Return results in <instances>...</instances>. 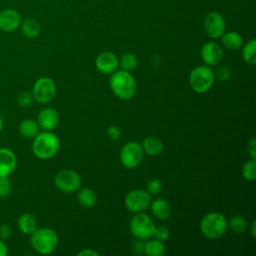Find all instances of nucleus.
<instances>
[{
  "label": "nucleus",
  "mask_w": 256,
  "mask_h": 256,
  "mask_svg": "<svg viewBox=\"0 0 256 256\" xmlns=\"http://www.w3.org/2000/svg\"><path fill=\"white\" fill-rule=\"evenodd\" d=\"M144 254L147 256H163L165 254V246L158 239L149 240L145 242Z\"/></svg>",
  "instance_id": "nucleus-23"
},
{
  "label": "nucleus",
  "mask_w": 256,
  "mask_h": 256,
  "mask_svg": "<svg viewBox=\"0 0 256 256\" xmlns=\"http://www.w3.org/2000/svg\"><path fill=\"white\" fill-rule=\"evenodd\" d=\"M33 96L32 93L29 92H22L17 96V104L21 107H29L33 103Z\"/></svg>",
  "instance_id": "nucleus-32"
},
{
  "label": "nucleus",
  "mask_w": 256,
  "mask_h": 256,
  "mask_svg": "<svg viewBox=\"0 0 256 256\" xmlns=\"http://www.w3.org/2000/svg\"><path fill=\"white\" fill-rule=\"evenodd\" d=\"M78 256H98L99 255V252H97L96 250H93V249H83L81 251H79L77 253Z\"/></svg>",
  "instance_id": "nucleus-38"
},
{
  "label": "nucleus",
  "mask_w": 256,
  "mask_h": 256,
  "mask_svg": "<svg viewBox=\"0 0 256 256\" xmlns=\"http://www.w3.org/2000/svg\"><path fill=\"white\" fill-rule=\"evenodd\" d=\"M151 195L143 189H134L127 193L124 205L127 210L133 213L144 212L150 205Z\"/></svg>",
  "instance_id": "nucleus-9"
},
{
  "label": "nucleus",
  "mask_w": 256,
  "mask_h": 256,
  "mask_svg": "<svg viewBox=\"0 0 256 256\" xmlns=\"http://www.w3.org/2000/svg\"><path fill=\"white\" fill-rule=\"evenodd\" d=\"M155 224L150 216L143 212L136 213L130 221V231L132 235L141 240L149 239L153 236Z\"/></svg>",
  "instance_id": "nucleus-6"
},
{
  "label": "nucleus",
  "mask_w": 256,
  "mask_h": 256,
  "mask_svg": "<svg viewBox=\"0 0 256 256\" xmlns=\"http://www.w3.org/2000/svg\"><path fill=\"white\" fill-rule=\"evenodd\" d=\"M144 151L140 143L136 141H130L126 143L120 151V162L128 169H134L140 165L143 160Z\"/></svg>",
  "instance_id": "nucleus-7"
},
{
  "label": "nucleus",
  "mask_w": 256,
  "mask_h": 256,
  "mask_svg": "<svg viewBox=\"0 0 256 256\" xmlns=\"http://www.w3.org/2000/svg\"><path fill=\"white\" fill-rule=\"evenodd\" d=\"M11 227L8 225V224H6V223H4V224H2V225H0V239L1 240H7L10 236H11Z\"/></svg>",
  "instance_id": "nucleus-36"
},
{
  "label": "nucleus",
  "mask_w": 256,
  "mask_h": 256,
  "mask_svg": "<svg viewBox=\"0 0 256 256\" xmlns=\"http://www.w3.org/2000/svg\"><path fill=\"white\" fill-rule=\"evenodd\" d=\"M149 207L152 215L159 220H166L171 214V206L164 198H156L150 202Z\"/></svg>",
  "instance_id": "nucleus-17"
},
{
  "label": "nucleus",
  "mask_w": 256,
  "mask_h": 256,
  "mask_svg": "<svg viewBox=\"0 0 256 256\" xmlns=\"http://www.w3.org/2000/svg\"><path fill=\"white\" fill-rule=\"evenodd\" d=\"M242 175L244 179L253 181L256 178V162L253 159L246 161L242 167Z\"/></svg>",
  "instance_id": "nucleus-28"
},
{
  "label": "nucleus",
  "mask_w": 256,
  "mask_h": 256,
  "mask_svg": "<svg viewBox=\"0 0 256 256\" xmlns=\"http://www.w3.org/2000/svg\"><path fill=\"white\" fill-rule=\"evenodd\" d=\"M227 227H229L236 234H242L247 230L248 222L243 216L234 215L227 221Z\"/></svg>",
  "instance_id": "nucleus-24"
},
{
  "label": "nucleus",
  "mask_w": 256,
  "mask_h": 256,
  "mask_svg": "<svg viewBox=\"0 0 256 256\" xmlns=\"http://www.w3.org/2000/svg\"><path fill=\"white\" fill-rule=\"evenodd\" d=\"M144 246H145V242L144 240H141V239H135L133 242H132V251L134 254L136 255H142L144 254Z\"/></svg>",
  "instance_id": "nucleus-35"
},
{
  "label": "nucleus",
  "mask_w": 256,
  "mask_h": 256,
  "mask_svg": "<svg viewBox=\"0 0 256 256\" xmlns=\"http://www.w3.org/2000/svg\"><path fill=\"white\" fill-rule=\"evenodd\" d=\"M137 64H138V60L134 53L127 52L121 56L120 66H121L122 70H125L128 72L133 71L137 67Z\"/></svg>",
  "instance_id": "nucleus-27"
},
{
  "label": "nucleus",
  "mask_w": 256,
  "mask_h": 256,
  "mask_svg": "<svg viewBox=\"0 0 256 256\" xmlns=\"http://www.w3.org/2000/svg\"><path fill=\"white\" fill-rule=\"evenodd\" d=\"M30 243L37 253L48 255L54 252L57 248L58 235L55 230L48 227L36 228V230L31 234Z\"/></svg>",
  "instance_id": "nucleus-3"
},
{
  "label": "nucleus",
  "mask_w": 256,
  "mask_h": 256,
  "mask_svg": "<svg viewBox=\"0 0 256 256\" xmlns=\"http://www.w3.org/2000/svg\"><path fill=\"white\" fill-rule=\"evenodd\" d=\"M59 123L58 112L51 107L42 109L37 116V124L44 131H52Z\"/></svg>",
  "instance_id": "nucleus-14"
},
{
  "label": "nucleus",
  "mask_w": 256,
  "mask_h": 256,
  "mask_svg": "<svg viewBox=\"0 0 256 256\" xmlns=\"http://www.w3.org/2000/svg\"><path fill=\"white\" fill-rule=\"evenodd\" d=\"M214 80V72L207 65L196 66L189 74V85L196 93L207 92L212 87Z\"/></svg>",
  "instance_id": "nucleus-5"
},
{
  "label": "nucleus",
  "mask_w": 256,
  "mask_h": 256,
  "mask_svg": "<svg viewBox=\"0 0 256 256\" xmlns=\"http://www.w3.org/2000/svg\"><path fill=\"white\" fill-rule=\"evenodd\" d=\"M247 148H248V152L251 156V159L255 160V158H256V153H255V151H256V139H255V137L251 138V140L248 142Z\"/></svg>",
  "instance_id": "nucleus-37"
},
{
  "label": "nucleus",
  "mask_w": 256,
  "mask_h": 256,
  "mask_svg": "<svg viewBox=\"0 0 256 256\" xmlns=\"http://www.w3.org/2000/svg\"><path fill=\"white\" fill-rule=\"evenodd\" d=\"M17 226L23 234L31 235L37 228V220L33 214L25 212L18 217Z\"/></svg>",
  "instance_id": "nucleus-18"
},
{
  "label": "nucleus",
  "mask_w": 256,
  "mask_h": 256,
  "mask_svg": "<svg viewBox=\"0 0 256 256\" xmlns=\"http://www.w3.org/2000/svg\"><path fill=\"white\" fill-rule=\"evenodd\" d=\"M56 94V85L50 77H40L36 80L32 89L33 99L40 103L45 104L53 100Z\"/></svg>",
  "instance_id": "nucleus-8"
},
{
  "label": "nucleus",
  "mask_w": 256,
  "mask_h": 256,
  "mask_svg": "<svg viewBox=\"0 0 256 256\" xmlns=\"http://www.w3.org/2000/svg\"><path fill=\"white\" fill-rule=\"evenodd\" d=\"M8 254V247L4 240L0 239V256H7Z\"/></svg>",
  "instance_id": "nucleus-39"
},
{
  "label": "nucleus",
  "mask_w": 256,
  "mask_h": 256,
  "mask_svg": "<svg viewBox=\"0 0 256 256\" xmlns=\"http://www.w3.org/2000/svg\"><path fill=\"white\" fill-rule=\"evenodd\" d=\"M153 236L155 237V239H158V240L164 242V241H166L169 238L170 231H169V229L166 226H163V225L155 226Z\"/></svg>",
  "instance_id": "nucleus-31"
},
{
  "label": "nucleus",
  "mask_w": 256,
  "mask_h": 256,
  "mask_svg": "<svg viewBox=\"0 0 256 256\" xmlns=\"http://www.w3.org/2000/svg\"><path fill=\"white\" fill-rule=\"evenodd\" d=\"M255 49H256V40L251 39L248 41L242 48V57L243 60L250 65L256 64V56H255Z\"/></svg>",
  "instance_id": "nucleus-26"
},
{
  "label": "nucleus",
  "mask_w": 256,
  "mask_h": 256,
  "mask_svg": "<svg viewBox=\"0 0 256 256\" xmlns=\"http://www.w3.org/2000/svg\"><path fill=\"white\" fill-rule=\"evenodd\" d=\"M17 166V157L9 148H0V177H9Z\"/></svg>",
  "instance_id": "nucleus-15"
},
{
  "label": "nucleus",
  "mask_w": 256,
  "mask_h": 256,
  "mask_svg": "<svg viewBox=\"0 0 256 256\" xmlns=\"http://www.w3.org/2000/svg\"><path fill=\"white\" fill-rule=\"evenodd\" d=\"M220 38L223 46L229 50L236 51L242 47L243 39L241 35L235 31H230L226 33L224 32V34Z\"/></svg>",
  "instance_id": "nucleus-20"
},
{
  "label": "nucleus",
  "mask_w": 256,
  "mask_h": 256,
  "mask_svg": "<svg viewBox=\"0 0 256 256\" xmlns=\"http://www.w3.org/2000/svg\"><path fill=\"white\" fill-rule=\"evenodd\" d=\"M60 148V140L58 136L51 131H43L33 138L32 151L33 154L42 160H46L55 156Z\"/></svg>",
  "instance_id": "nucleus-2"
},
{
  "label": "nucleus",
  "mask_w": 256,
  "mask_h": 256,
  "mask_svg": "<svg viewBox=\"0 0 256 256\" xmlns=\"http://www.w3.org/2000/svg\"><path fill=\"white\" fill-rule=\"evenodd\" d=\"M54 183L60 191L69 194L78 191L81 186V178L77 172L66 169L57 173Z\"/></svg>",
  "instance_id": "nucleus-10"
},
{
  "label": "nucleus",
  "mask_w": 256,
  "mask_h": 256,
  "mask_svg": "<svg viewBox=\"0 0 256 256\" xmlns=\"http://www.w3.org/2000/svg\"><path fill=\"white\" fill-rule=\"evenodd\" d=\"M119 60L117 56L109 51L100 53L95 59V66L103 74H112L118 68Z\"/></svg>",
  "instance_id": "nucleus-13"
},
{
  "label": "nucleus",
  "mask_w": 256,
  "mask_h": 256,
  "mask_svg": "<svg viewBox=\"0 0 256 256\" xmlns=\"http://www.w3.org/2000/svg\"><path fill=\"white\" fill-rule=\"evenodd\" d=\"M22 33L28 38H35L40 33V25L39 23L31 18L25 19L21 24Z\"/></svg>",
  "instance_id": "nucleus-25"
},
{
  "label": "nucleus",
  "mask_w": 256,
  "mask_h": 256,
  "mask_svg": "<svg viewBox=\"0 0 256 256\" xmlns=\"http://www.w3.org/2000/svg\"><path fill=\"white\" fill-rule=\"evenodd\" d=\"M161 190H162V183L159 179L152 178L146 184V191L150 195H157L161 192Z\"/></svg>",
  "instance_id": "nucleus-29"
},
{
  "label": "nucleus",
  "mask_w": 256,
  "mask_h": 256,
  "mask_svg": "<svg viewBox=\"0 0 256 256\" xmlns=\"http://www.w3.org/2000/svg\"><path fill=\"white\" fill-rule=\"evenodd\" d=\"M77 198L79 203L86 208L93 207L97 202L96 193L91 188H87V187L78 189Z\"/></svg>",
  "instance_id": "nucleus-22"
},
{
  "label": "nucleus",
  "mask_w": 256,
  "mask_h": 256,
  "mask_svg": "<svg viewBox=\"0 0 256 256\" xmlns=\"http://www.w3.org/2000/svg\"><path fill=\"white\" fill-rule=\"evenodd\" d=\"M214 76H215V78H218L221 81H226L230 78L231 71L226 66H220L217 68L216 72L214 73Z\"/></svg>",
  "instance_id": "nucleus-33"
},
{
  "label": "nucleus",
  "mask_w": 256,
  "mask_h": 256,
  "mask_svg": "<svg viewBox=\"0 0 256 256\" xmlns=\"http://www.w3.org/2000/svg\"><path fill=\"white\" fill-rule=\"evenodd\" d=\"M255 225H256V221L253 220L252 224H251V235L253 238L256 237V230H255Z\"/></svg>",
  "instance_id": "nucleus-40"
},
{
  "label": "nucleus",
  "mask_w": 256,
  "mask_h": 256,
  "mask_svg": "<svg viewBox=\"0 0 256 256\" xmlns=\"http://www.w3.org/2000/svg\"><path fill=\"white\" fill-rule=\"evenodd\" d=\"M200 56L207 66H215L221 62L223 58V50L219 44L215 42H207L202 46Z\"/></svg>",
  "instance_id": "nucleus-12"
},
{
  "label": "nucleus",
  "mask_w": 256,
  "mask_h": 256,
  "mask_svg": "<svg viewBox=\"0 0 256 256\" xmlns=\"http://www.w3.org/2000/svg\"><path fill=\"white\" fill-rule=\"evenodd\" d=\"M12 190L11 181L8 177H0V199L7 197Z\"/></svg>",
  "instance_id": "nucleus-30"
},
{
  "label": "nucleus",
  "mask_w": 256,
  "mask_h": 256,
  "mask_svg": "<svg viewBox=\"0 0 256 256\" xmlns=\"http://www.w3.org/2000/svg\"><path fill=\"white\" fill-rule=\"evenodd\" d=\"M21 22L20 14L13 9H6L0 12V29L5 32L16 30Z\"/></svg>",
  "instance_id": "nucleus-16"
},
{
  "label": "nucleus",
  "mask_w": 256,
  "mask_h": 256,
  "mask_svg": "<svg viewBox=\"0 0 256 256\" xmlns=\"http://www.w3.org/2000/svg\"><path fill=\"white\" fill-rule=\"evenodd\" d=\"M112 92L122 100L131 99L137 90V85L132 74L125 70H116L109 79Z\"/></svg>",
  "instance_id": "nucleus-1"
},
{
  "label": "nucleus",
  "mask_w": 256,
  "mask_h": 256,
  "mask_svg": "<svg viewBox=\"0 0 256 256\" xmlns=\"http://www.w3.org/2000/svg\"><path fill=\"white\" fill-rule=\"evenodd\" d=\"M20 134L27 139H33L39 133V126L37 121L33 119H24L19 124Z\"/></svg>",
  "instance_id": "nucleus-21"
},
{
  "label": "nucleus",
  "mask_w": 256,
  "mask_h": 256,
  "mask_svg": "<svg viewBox=\"0 0 256 256\" xmlns=\"http://www.w3.org/2000/svg\"><path fill=\"white\" fill-rule=\"evenodd\" d=\"M2 128H3V120H2V118L0 116V131L2 130Z\"/></svg>",
  "instance_id": "nucleus-41"
},
{
  "label": "nucleus",
  "mask_w": 256,
  "mask_h": 256,
  "mask_svg": "<svg viewBox=\"0 0 256 256\" xmlns=\"http://www.w3.org/2000/svg\"><path fill=\"white\" fill-rule=\"evenodd\" d=\"M141 146L143 151L150 156L159 155L163 151L162 141L155 136H148L144 138L141 143Z\"/></svg>",
  "instance_id": "nucleus-19"
},
{
  "label": "nucleus",
  "mask_w": 256,
  "mask_h": 256,
  "mask_svg": "<svg viewBox=\"0 0 256 256\" xmlns=\"http://www.w3.org/2000/svg\"><path fill=\"white\" fill-rule=\"evenodd\" d=\"M107 136L112 141H118L121 137V130L116 125H110L107 128Z\"/></svg>",
  "instance_id": "nucleus-34"
},
{
  "label": "nucleus",
  "mask_w": 256,
  "mask_h": 256,
  "mask_svg": "<svg viewBox=\"0 0 256 256\" xmlns=\"http://www.w3.org/2000/svg\"><path fill=\"white\" fill-rule=\"evenodd\" d=\"M225 21L220 13L210 12L204 19V30L206 34L213 38H220L225 32Z\"/></svg>",
  "instance_id": "nucleus-11"
},
{
  "label": "nucleus",
  "mask_w": 256,
  "mask_h": 256,
  "mask_svg": "<svg viewBox=\"0 0 256 256\" xmlns=\"http://www.w3.org/2000/svg\"><path fill=\"white\" fill-rule=\"evenodd\" d=\"M226 230L227 219L220 212H209L200 221V231L208 239H218L225 234Z\"/></svg>",
  "instance_id": "nucleus-4"
}]
</instances>
